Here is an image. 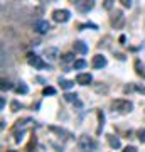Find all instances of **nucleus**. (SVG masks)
<instances>
[{"label": "nucleus", "mask_w": 145, "mask_h": 152, "mask_svg": "<svg viewBox=\"0 0 145 152\" xmlns=\"http://www.w3.org/2000/svg\"><path fill=\"white\" fill-rule=\"evenodd\" d=\"M41 2H47V4H49V0H41ZM51 2H54V0H51Z\"/></svg>", "instance_id": "nucleus-31"}, {"label": "nucleus", "mask_w": 145, "mask_h": 152, "mask_svg": "<svg viewBox=\"0 0 145 152\" xmlns=\"http://www.w3.org/2000/svg\"><path fill=\"white\" fill-rule=\"evenodd\" d=\"M98 120H100V127H98L96 134H100L103 130V124H105V115H103V112H98Z\"/></svg>", "instance_id": "nucleus-18"}, {"label": "nucleus", "mask_w": 145, "mask_h": 152, "mask_svg": "<svg viewBox=\"0 0 145 152\" xmlns=\"http://www.w3.org/2000/svg\"><path fill=\"white\" fill-rule=\"evenodd\" d=\"M32 124V118H22V120H17L15 125H14V134L15 132H26L27 125Z\"/></svg>", "instance_id": "nucleus-10"}, {"label": "nucleus", "mask_w": 145, "mask_h": 152, "mask_svg": "<svg viewBox=\"0 0 145 152\" xmlns=\"http://www.w3.org/2000/svg\"><path fill=\"white\" fill-rule=\"evenodd\" d=\"M64 100L66 102H76V100H78V95H76V93H66Z\"/></svg>", "instance_id": "nucleus-20"}, {"label": "nucleus", "mask_w": 145, "mask_h": 152, "mask_svg": "<svg viewBox=\"0 0 145 152\" xmlns=\"http://www.w3.org/2000/svg\"><path fill=\"white\" fill-rule=\"evenodd\" d=\"M120 4L123 7H127V9H130L132 7V0H120Z\"/></svg>", "instance_id": "nucleus-26"}, {"label": "nucleus", "mask_w": 145, "mask_h": 152, "mask_svg": "<svg viewBox=\"0 0 145 152\" xmlns=\"http://www.w3.org/2000/svg\"><path fill=\"white\" fill-rule=\"evenodd\" d=\"M69 10H66V9H58V10L52 12V20L58 22V24H64V22L69 20Z\"/></svg>", "instance_id": "nucleus-5"}, {"label": "nucleus", "mask_w": 145, "mask_h": 152, "mask_svg": "<svg viewBox=\"0 0 145 152\" xmlns=\"http://www.w3.org/2000/svg\"><path fill=\"white\" fill-rule=\"evenodd\" d=\"M0 108L2 110L5 108V100H4V96H2V100H0Z\"/></svg>", "instance_id": "nucleus-28"}, {"label": "nucleus", "mask_w": 145, "mask_h": 152, "mask_svg": "<svg viewBox=\"0 0 145 152\" xmlns=\"http://www.w3.org/2000/svg\"><path fill=\"white\" fill-rule=\"evenodd\" d=\"M125 152H137V147H133V145H128L127 149H125Z\"/></svg>", "instance_id": "nucleus-27"}, {"label": "nucleus", "mask_w": 145, "mask_h": 152, "mask_svg": "<svg viewBox=\"0 0 145 152\" xmlns=\"http://www.w3.org/2000/svg\"><path fill=\"white\" fill-rule=\"evenodd\" d=\"M74 51H78V53H81V54H86V53H88V46H86L85 42H81V41H76L74 42Z\"/></svg>", "instance_id": "nucleus-14"}, {"label": "nucleus", "mask_w": 145, "mask_h": 152, "mask_svg": "<svg viewBox=\"0 0 145 152\" xmlns=\"http://www.w3.org/2000/svg\"><path fill=\"white\" fill-rule=\"evenodd\" d=\"M135 73L138 76H142V78H145V68L140 59H135Z\"/></svg>", "instance_id": "nucleus-13"}, {"label": "nucleus", "mask_w": 145, "mask_h": 152, "mask_svg": "<svg viewBox=\"0 0 145 152\" xmlns=\"http://www.w3.org/2000/svg\"><path fill=\"white\" fill-rule=\"evenodd\" d=\"M93 81V76L90 73H79V75L76 76V83L81 85V86H86V85H91Z\"/></svg>", "instance_id": "nucleus-9"}, {"label": "nucleus", "mask_w": 145, "mask_h": 152, "mask_svg": "<svg viewBox=\"0 0 145 152\" xmlns=\"http://www.w3.org/2000/svg\"><path fill=\"white\" fill-rule=\"evenodd\" d=\"M15 91L19 93V95H26V93H29V86H27L24 81H19L15 86Z\"/></svg>", "instance_id": "nucleus-15"}, {"label": "nucleus", "mask_w": 145, "mask_h": 152, "mask_svg": "<svg viewBox=\"0 0 145 152\" xmlns=\"http://www.w3.org/2000/svg\"><path fill=\"white\" fill-rule=\"evenodd\" d=\"M0 129H2V130L5 129V120H2V122H0Z\"/></svg>", "instance_id": "nucleus-30"}, {"label": "nucleus", "mask_w": 145, "mask_h": 152, "mask_svg": "<svg viewBox=\"0 0 145 152\" xmlns=\"http://www.w3.org/2000/svg\"><path fill=\"white\" fill-rule=\"evenodd\" d=\"M44 56H46L49 61H56L58 56H59V49L58 48H47L46 51H44Z\"/></svg>", "instance_id": "nucleus-11"}, {"label": "nucleus", "mask_w": 145, "mask_h": 152, "mask_svg": "<svg viewBox=\"0 0 145 152\" xmlns=\"http://www.w3.org/2000/svg\"><path fill=\"white\" fill-rule=\"evenodd\" d=\"M76 7V10L81 12V14H88L95 7V0H74L73 2Z\"/></svg>", "instance_id": "nucleus-4"}, {"label": "nucleus", "mask_w": 145, "mask_h": 152, "mask_svg": "<svg viewBox=\"0 0 145 152\" xmlns=\"http://www.w3.org/2000/svg\"><path fill=\"white\" fill-rule=\"evenodd\" d=\"M110 22H111L113 27H122V26H123V22H125L123 12H122V10H115V12H113V15H111V19H110Z\"/></svg>", "instance_id": "nucleus-7"}, {"label": "nucleus", "mask_w": 145, "mask_h": 152, "mask_svg": "<svg viewBox=\"0 0 145 152\" xmlns=\"http://www.w3.org/2000/svg\"><path fill=\"white\" fill-rule=\"evenodd\" d=\"M137 91H140V93H144L145 95V86H137Z\"/></svg>", "instance_id": "nucleus-29"}, {"label": "nucleus", "mask_w": 145, "mask_h": 152, "mask_svg": "<svg viewBox=\"0 0 145 152\" xmlns=\"http://www.w3.org/2000/svg\"><path fill=\"white\" fill-rule=\"evenodd\" d=\"M27 63L31 66H34L36 69H51V66L46 64V63L41 59V56L34 54V53H29V54H27Z\"/></svg>", "instance_id": "nucleus-3"}, {"label": "nucleus", "mask_w": 145, "mask_h": 152, "mask_svg": "<svg viewBox=\"0 0 145 152\" xmlns=\"http://www.w3.org/2000/svg\"><path fill=\"white\" fill-rule=\"evenodd\" d=\"M12 88H14V85H12L9 80H2V90H4V91H5V90H12Z\"/></svg>", "instance_id": "nucleus-21"}, {"label": "nucleus", "mask_w": 145, "mask_h": 152, "mask_svg": "<svg viewBox=\"0 0 145 152\" xmlns=\"http://www.w3.org/2000/svg\"><path fill=\"white\" fill-rule=\"evenodd\" d=\"M111 108L113 112H117V113H130L132 110H133V103L130 102V100H115L111 103Z\"/></svg>", "instance_id": "nucleus-1"}, {"label": "nucleus", "mask_w": 145, "mask_h": 152, "mask_svg": "<svg viewBox=\"0 0 145 152\" xmlns=\"http://www.w3.org/2000/svg\"><path fill=\"white\" fill-rule=\"evenodd\" d=\"M91 66L95 68V69H101V68H105V66H106V58H105L103 54H96V56H93Z\"/></svg>", "instance_id": "nucleus-8"}, {"label": "nucleus", "mask_w": 145, "mask_h": 152, "mask_svg": "<svg viewBox=\"0 0 145 152\" xmlns=\"http://www.w3.org/2000/svg\"><path fill=\"white\" fill-rule=\"evenodd\" d=\"M42 95H46V96H47V95H56V90H54L52 86H46L42 90Z\"/></svg>", "instance_id": "nucleus-23"}, {"label": "nucleus", "mask_w": 145, "mask_h": 152, "mask_svg": "<svg viewBox=\"0 0 145 152\" xmlns=\"http://www.w3.org/2000/svg\"><path fill=\"white\" fill-rule=\"evenodd\" d=\"M59 86L63 90H71L74 86V81H69V80H59Z\"/></svg>", "instance_id": "nucleus-16"}, {"label": "nucleus", "mask_w": 145, "mask_h": 152, "mask_svg": "<svg viewBox=\"0 0 145 152\" xmlns=\"http://www.w3.org/2000/svg\"><path fill=\"white\" fill-rule=\"evenodd\" d=\"M137 137H138V140L142 144H145V129H138L137 130Z\"/></svg>", "instance_id": "nucleus-22"}, {"label": "nucleus", "mask_w": 145, "mask_h": 152, "mask_svg": "<svg viewBox=\"0 0 145 152\" xmlns=\"http://www.w3.org/2000/svg\"><path fill=\"white\" fill-rule=\"evenodd\" d=\"M10 108H12V112H19V110L22 108V105L19 103V102H12V105H10Z\"/></svg>", "instance_id": "nucleus-24"}, {"label": "nucleus", "mask_w": 145, "mask_h": 152, "mask_svg": "<svg viewBox=\"0 0 145 152\" xmlns=\"http://www.w3.org/2000/svg\"><path fill=\"white\" fill-rule=\"evenodd\" d=\"M78 147H79L81 151H96L98 144H96V140H93V137L81 135L78 139Z\"/></svg>", "instance_id": "nucleus-2"}, {"label": "nucleus", "mask_w": 145, "mask_h": 152, "mask_svg": "<svg viewBox=\"0 0 145 152\" xmlns=\"http://www.w3.org/2000/svg\"><path fill=\"white\" fill-rule=\"evenodd\" d=\"M103 7H105L106 10H110V9L113 7V0H105V4H103Z\"/></svg>", "instance_id": "nucleus-25"}, {"label": "nucleus", "mask_w": 145, "mask_h": 152, "mask_svg": "<svg viewBox=\"0 0 145 152\" xmlns=\"http://www.w3.org/2000/svg\"><path fill=\"white\" fill-rule=\"evenodd\" d=\"M61 61L64 63V64H68V63H74V54L73 53H66V54H63V58H61Z\"/></svg>", "instance_id": "nucleus-17"}, {"label": "nucleus", "mask_w": 145, "mask_h": 152, "mask_svg": "<svg viewBox=\"0 0 145 152\" xmlns=\"http://www.w3.org/2000/svg\"><path fill=\"white\" fill-rule=\"evenodd\" d=\"M34 31L37 34H47L49 31H51V24H49L47 20H36V24H34Z\"/></svg>", "instance_id": "nucleus-6"}, {"label": "nucleus", "mask_w": 145, "mask_h": 152, "mask_svg": "<svg viewBox=\"0 0 145 152\" xmlns=\"http://www.w3.org/2000/svg\"><path fill=\"white\" fill-rule=\"evenodd\" d=\"M85 66H86V61L85 59H78V61L73 63V68H74V69H83Z\"/></svg>", "instance_id": "nucleus-19"}, {"label": "nucleus", "mask_w": 145, "mask_h": 152, "mask_svg": "<svg viewBox=\"0 0 145 152\" xmlns=\"http://www.w3.org/2000/svg\"><path fill=\"white\" fill-rule=\"evenodd\" d=\"M106 140H108V145L111 147V149H120V145H122V144H120V139L118 137H115L113 134H108Z\"/></svg>", "instance_id": "nucleus-12"}]
</instances>
